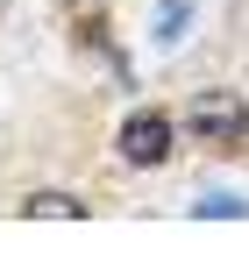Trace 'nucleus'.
<instances>
[{
    "label": "nucleus",
    "mask_w": 249,
    "mask_h": 256,
    "mask_svg": "<svg viewBox=\"0 0 249 256\" xmlns=\"http://www.w3.org/2000/svg\"><path fill=\"white\" fill-rule=\"evenodd\" d=\"M185 128H192L200 142H214V150H235L249 136V100L228 92V86H206V92L185 100Z\"/></svg>",
    "instance_id": "f257e3e1"
},
{
    "label": "nucleus",
    "mask_w": 249,
    "mask_h": 256,
    "mask_svg": "<svg viewBox=\"0 0 249 256\" xmlns=\"http://www.w3.org/2000/svg\"><path fill=\"white\" fill-rule=\"evenodd\" d=\"M164 156H171V121H164L157 107H142V114H128V121H121V164L157 171Z\"/></svg>",
    "instance_id": "f03ea898"
},
{
    "label": "nucleus",
    "mask_w": 249,
    "mask_h": 256,
    "mask_svg": "<svg viewBox=\"0 0 249 256\" xmlns=\"http://www.w3.org/2000/svg\"><path fill=\"white\" fill-rule=\"evenodd\" d=\"M22 214H36V220H86V200H72V192H28Z\"/></svg>",
    "instance_id": "7ed1b4c3"
}]
</instances>
